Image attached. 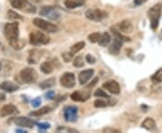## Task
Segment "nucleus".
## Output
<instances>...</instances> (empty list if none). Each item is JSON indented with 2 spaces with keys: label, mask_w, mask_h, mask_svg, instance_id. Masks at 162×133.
<instances>
[{
  "label": "nucleus",
  "mask_w": 162,
  "mask_h": 133,
  "mask_svg": "<svg viewBox=\"0 0 162 133\" xmlns=\"http://www.w3.org/2000/svg\"><path fill=\"white\" fill-rule=\"evenodd\" d=\"M4 34L9 41V43H13L18 40L19 35V24L17 22L7 23L4 26Z\"/></svg>",
  "instance_id": "nucleus-1"
},
{
  "label": "nucleus",
  "mask_w": 162,
  "mask_h": 133,
  "mask_svg": "<svg viewBox=\"0 0 162 133\" xmlns=\"http://www.w3.org/2000/svg\"><path fill=\"white\" fill-rule=\"evenodd\" d=\"M113 33L114 34V41L109 47V52L113 55H117L119 53V51L123 46V43L124 41H129L130 38L123 36L122 33H118L115 30H113Z\"/></svg>",
  "instance_id": "nucleus-2"
},
{
  "label": "nucleus",
  "mask_w": 162,
  "mask_h": 133,
  "mask_svg": "<svg viewBox=\"0 0 162 133\" xmlns=\"http://www.w3.org/2000/svg\"><path fill=\"white\" fill-rule=\"evenodd\" d=\"M161 13H162V4H157L149 10L148 16L151 21V27L152 30H156L158 28Z\"/></svg>",
  "instance_id": "nucleus-3"
},
{
  "label": "nucleus",
  "mask_w": 162,
  "mask_h": 133,
  "mask_svg": "<svg viewBox=\"0 0 162 133\" xmlns=\"http://www.w3.org/2000/svg\"><path fill=\"white\" fill-rule=\"evenodd\" d=\"M30 43L34 46L46 45L50 42V37L40 31H34L30 34Z\"/></svg>",
  "instance_id": "nucleus-4"
},
{
  "label": "nucleus",
  "mask_w": 162,
  "mask_h": 133,
  "mask_svg": "<svg viewBox=\"0 0 162 133\" xmlns=\"http://www.w3.org/2000/svg\"><path fill=\"white\" fill-rule=\"evenodd\" d=\"M33 23L36 27H38L39 29H41V30L46 32V33H57L59 31V28L57 25H55L48 21L41 19V18L34 19Z\"/></svg>",
  "instance_id": "nucleus-5"
},
{
  "label": "nucleus",
  "mask_w": 162,
  "mask_h": 133,
  "mask_svg": "<svg viewBox=\"0 0 162 133\" xmlns=\"http://www.w3.org/2000/svg\"><path fill=\"white\" fill-rule=\"evenodd\" d=\"M11 6L16 8L20 9L24 12L30 13V14H35L36 13V7L28 1V0H13L11 2Z\"/></svg>",
  "instance_id": "nucleus-6"
},
{
  "label": "nucleus",
  "mask_w": 162,
  "mask_h": 133,
  "mask_svg": "<svg viewBox=\"0 0 162 133\" xmlns=\"http://www.w3.org/2000/svg\"><path fill=\"white\" fill-rule=\"evenodd\" d=\"M20 78L24 83L33 84L35 83L38 78V74L35 69L32 68H25L20 72Z\"/></svg>",
  "instance_id": "nucleus-7"
},
{
  "label": "nucleus",
  "mask_w": 162,
  "mask_h": 133,
  "mask_svg": "<svg viewBox=\"0 0 162 133\" xmlns=\"http://www.w3.org/2000/svg\"><path fill=\"white\" fill-rule=\"evenodd\" d=\"M108 16V14L101 9H88L86 12V17L88 20L94 22H100L106 19Z\"/></svg>",
  "instance_id": "nucleus-8"
},
{
  "label": "nucleus",
  "mask_w": 162,
  "mask_h": 133,
  "mask_svg": "<svg viewBox=\"0 0 162 133\" xmlns=\"http://www.w3.org/2000/svg\"><path fill=\"white\" fill-rule=\"evenodd\" d=\"M40 14L41 16H46L47 18L52 21H57L61 17L60 12L57 9H55L53 6H48L41 7L40 11Z\"/></svg>",
  "instance_id": "nucleus-9"
},
{
  "label": "nucleus",
  "mask_w": 162,
  "mask_h": 133,
  "mask_svg": "<svg viewBox=\"0 0 162 133\" xmlns=\"http://www.w3.org/2000/svg\"><path fill=\"white\" fill-rule=\"evenodd\" d=\"M78 112H79L78 107L73 105L66 106L63 110L65 121L68 122H75L78 120Z\"/></svg>",
  "instance_id": "nucleus-10"
},
{
  "label": "nucleus",
  "mask_w": 162,
  "mask_h": 133,
  "mask_svg": "<svg viewBox=\"0 0 162 133\" xmlns=\"http://www.w3.org/2000/svg\"><path fill=\"white\" fill-rule=\"evenodd\" d=\"M60 82H61V85L63 87H66V88L74 87L75 85H76L75 75L73 73H70V72H66L61 77Z\"/></svg>",
  "instance_id": "nucleus-11"
},
{
  "label": "nucleus",
  "mask_w": 162,
  "mask_h": 133,
  "mask_svg": "<svg viewBox=\"0 0 162 133\" xmlns=\"http://www.w3.org/2000/svg\"><path fill=\"white\" fill-rule=\"evenodd\" d=\"M13 122L16 123V125L24 128H29V129H33L34 125H36V122L30 119V118H26V117H16L13 120Z\"/></svg>",
  "instance_id": "nucleus-12"
},
{
  "label": "nucleus",
  "mask_w": 162,
  "mask_h": 133,
  "mask_svg": "<svg viewBox=\"0 0 162 133\" xmlns=\"http://www.w3.org/2000/svg\"><path fill=\"white\" fill-rule=\"evenodd\" d=\"M103 87L106 89L108 92H110L113 95H119L120 91H121V88L119 84L117 83L115 80H109L106 81V83L103 84Z\"/></svg>",
  "instance_id": "nucleus-13"
},
{
  "label": "nucleus",
  "mask_w": 162,
  "mask_h": 133,
  "mask_svg": "<svg viewBox=\"0 0 162 133\" xmlns=\"http://www.w3.org/2000/svg\"><path fill=\"white\" fill-rule=\"evenodd\" d=\"M0 89L7 93H13L19 89V85L12 81H4L0 84Z\"/></svg>",
  "instance_id": "nucleus-14"
},
{
  "label": "nucleus",
  "mask_w": 162,
  "mask_h": 133,
  "mask_svg": "<svg viewBox=\"0 0 162 133\" xmlns=\"http://www.w3.org/2000/svg\"><path fill=\"white\" fill-rule=\"evenodd\" d=\"M18 113L17 108L13 105H6L0 109V117L4 118L9 115H14Z\"/></svg>",
  "instance_id": "nucleus-15"
},
{
  "label": "nucleus",
  "mask_w": 162,
  "mask_h": 133,
  "mask_svg": "<svg viewBox=\"0 0 162 133\" xmlns=\"http://www.w3.org/2000/svg\"><path fill=\"white\" fill-rule=\"evenodd\" d=\"M94 75V69H86L79 73V82L80 85H86Z\"/></svg>",
  "instance_id": "nucleus-16"
},
{
  "label": "nucleus",
  "mask_w": 162,
  "mask_h": 133,
  "mask_svg": "<svg viewBox=\"0 0 162 133\" xmlns=\"http://www.w3.org/2000/svg\"><path fill=\"white\" fill-rule=\"evenodd\" d=\"M42 50H30V53H29V57H28V62L30 64H37L38 61L40 60L41 57L42 56Z\"/></svg>",
  "instance_id": "nucleus-17"
},
{
  "label": "nucleus",
  "mask_w": 162,
  "mask_h": 133,
  "mask_svg": "<svg viewBox=\"0 0 162 133\" xmlns=\"http://www.w3.org/2000/svg\"><path fill=\"white\" fill-rule=\"evenodd\" d=\"M90 94L89 93H82V92H79V91H75L74 93H72L70 95V98L74 101V102H85L86 101L88 98H89Z\"/></svg>",
  "instance_id": "nucleus-18"
},
{
  "label": "nucleus",
  "mask_w": 162,
  "mask_h": 133,
  "mask_svg": "<svg viewBox=\"0 0 162 133\" xmlns=\"http://www.w3.org/2000/svg\"><path fill=\"white\" fill-rule=\"evenodd\" d=\"M119 30L123 33H131L133 31V26L128 20H124L119 23Z\"/></svg>",
  "instance_id": "nucleus-19"
},
{
  "label": "nucleus",
  "mask_w": 162,
  "mask_h": 133,
  "mask_svg": "<svg viewBox=\"0 0 162 133\" xmlns=\"http://www.w3.org/2000/svg\"><path fill=\"white\" fill-rule=\"evenodd\" d=\"M141 127L147 130H154L156 129V122L151 118H146L141 123Z\"/></svg>",
  "instance_id": "nucleus-20"
},
{
  "label": "nucleus",
  "mask_w": 162,
  "mask_h": 133,
  "mask_svg": "<svg viewBox=\"0 0 162 133\" xmlns=\"http://www.w3.org/2000/svg\"><path fill=\"white\" fill-rule=\"evenodd\" d=\"M65 6L68 9H74L84 5V1H79V0H65Z\"/></svg>",
  "instance_id": "nucleus-21"
},
{
  "label": "nucleus",
  "mask_w": 162,
  "mask_h": 133,
  "mask_svg": "<svg viewBox=\"0 0 162 133\" xmlns=\"http://www.w3.org/2000/svg\"><path fill=\"white\" fill-rule=\"evenodd\" d=\"M41 71L44 74H51L54 69V65L51 61H45L41 65Z\"/></svg>",
  "instance_id": "nucleus-22"
},
{
  "label": "nucleus",
  "mask_w": 162,
  "mask_h": 133,
  "mask_svg": "<svg viewBox=\"0 0 162 133\" xmlns=\"http://www.w3.org/2000/svg\"><path fill=\"white\" fill-rule=\"evenodd\" d=\"M110 41H111L110 34L106 32L103 34H101V36L99 38V41H98V44L100 46H102V47H106L110 43Z\"/></svg>",
  "instance_id": "nucleus-23"
},
{
  "label": "nucleus",
  "mask_w": 162,
  "mask_h": 133,
  "mask_svg": "<svg viewBox=\"0 0 162 133\" xmlns=\"http://www.w3.org/2000/svg\"><path fill=\"white\" fill-rule=\"evenodd\" d=\"M56 84V79L54 78H48L46 80L42 81L39 86L41 88V89H49V88H51L52 86H54Z\"/></svg>",
  "instance_id": "nucleus-24"
},
{
  "label": "nucleus",
  "mask_w": 162,
  "mask_h": 133,
  "mask_svg": "<svg viewBox=\"0 0 162 133\" xmlns=\"http://www.w3.org/2000/svg\"><path fill=\"white\" fill-rule=\"evenodd\" d=\"M51 110V107H49V106H44V107H42V108L37 110V111H34V112H31L30 115H31V116H35V117H41V116H42V115H45V114H47L48 112H50Z\"/></svg>",
  "instance_id": "nucleus-25"
},
{
  "label": "nucleus",
  "mask_w": 162,
  "mask_h": 133,
  "mask_svg": "<svg viewBox=\"0 0 162 133\" xmlns=\"http://www.w3.org/2000/svg\"><path fill=\"white\" fill-rule=\"evenodd\" d=\"M85 46H86L85 41H79V42H78V43H75L74 45L71 46V48H70V52H71L72 54H76V53H78L79 51H80Z\"/></svg>",
  "instance_id": "nucleus-26"
},
{
  "label": "nucleus",
  "mask_w": 162,
  "mask_h": 133,
  "mask_svg": "<svg viewBox=\"0 0 162 133\" xmlns=\"http://www.w3.org/2000/svg\"><path fill=\"white\" fill-rule=\"evenodd\" d=\"M151 81L155 84H159L162 82V68L158 69L151 77Z\"/></svg>",
  "instance_id": "nucleus-27"
},
{
  "label": "nucleus",
  "mask_w": 162,
  "mask_h": 133,
  "mask_svg": "<svg viewBox=\"0 0 162 133\" xmlns=\"http://www.w3.org/2000/svg\"><path fill=\"white\" fill-rule=\"evenodd\" d=\"M7 18L10 20H23V16H21L20 14L13 10H9L7 12Z\"/></svg>",
  "instance_id": "nucleus-28"
},
{
  "label": "nucleus",
  "mask_w": 162,
  "mask_h": 133,
  "mask_svg": "<svg viewBox=\"0 0 162 133\" xmlns=\"http://www.w3.org/2000/svg\"><path fill=\"white\" fill-rule=\"evenodd\" d=\"M85 65L84 60H83V56L79 55L75 58V60H73V66L75 68H83Z\"/></svg>",
  "instance_id": "nucleus-29"
},
{
  "label": "nucleus",
  "mask_w": 162,
  "mask_h": 133,
  "mask_svg": "<svg viewBox=\"0 0 162 133\" xmlns=\"http://www.w3.org/2000/svg\"><path fill=\"white\" fill-rule=\"evenodd\" d=\"M109 102H106V101H104V100H96L95 102H94V105L96 108H104V107H106L109 105Z\"/></svg>",
  "instance_id": "nucleus-30"
},
{
  "label": "nucleus",
  "mask_w": 162,
  "mask_h": 133,
  "mask_svg": "<svg viewBox=\"0 0 162 133\" xmlns=\"http://www.w3.org/2000/svg\"><path fill=\"white\" fill-rule=\"evenodd\" d=\"M100 36H101V33H93L88 35V41H89L90 42H92V43L98 42Z\"/></svg>",
  "instance_id": "nucleus-31"
},
{
  "label": "nucleus",
  "mask_w": 162,
  "mask_h": 133,
  "mask_svg": "<svg viewBox=\"0 0 162 133\" xmlns=\"http://www.w3.org/2000/svg\"><path fill=\"white\" fill-rule=\"evenodd\" d=\"M94 95L96 97H100V98H106V99H109L110 98V95H108L104 90L103 89H97L95 93H94Z\"/></svg>",
  "instance_id": "nucleus-32"
},
{
  "label": "nucleus",
  "mask_w": 162,
  "mask_h": 133,
  "mask_svg": "<svg viewBox=\"0 0 162 133\" xmlns=\"http://www.w3.org/2000/svg\"><path fill=\"white\" fill-rule=\"evenodd\" d=\"M73 56H74V54H72L70 51L69 52H64V53H62V58H63V60L65 62H69L72 60Z\"/></svg>",
  "instance_id": "nucleus-33"
},
{
  "label": "nucleus",
  "mask_w": 162,
  "mask_h": 133,
  "mask_svg": "<svg viewBox=\"0 0 162 133\" xmlns=\"http://www.w3.org/2000/svg\"><path fill=\"white\" fill-rule=\"evenodd\" d=\"M36 125L38 126V128H39L41 130H46V129H48L51 127L50 123H47V122H40V123L37 122Z\"/></svg>",
  "instance_id": "nucleus-34"
},
{
  "label": "nucleus",
  "mask_w": 162,
  "mask_h": 133,
  "mask_svg": "<svg viewBox=\"0 0 162 133\" xmlns=\"http://www.w3.org/2000/svg\"><path fill=\"white\" fill-rule=\"evenodd\" d=\"M41 103V97H36V98H34V99L32 101V106L34 107V108L39 107Z\"/></svg>",
  "instance_id": "nucleus-35"
},
{
  "label": "nucleus",
  "mask_w": 162,
  "mask_h": 133,
  "mask_svg": "<svg viewBox=\"0 0 162 133\" xmlns=\"http://www.w3.org/2000/svg\"><path fill=\"white\" fill-rule=\"evenodd\" d=\"M86 60L89 64H95L96 63V58L94 56H92L91 54H87L86 56Z\"/></svg>",
  "instance_id": "nucleus-36"
},
{
  "label": "nucleus",
  "mask_w": 162,
  "mask_h": 133,
  "mask_svg": "<svg viewBox=\"0 0 162 133\" xmlns=\"http://www.w3.org/2000/svg\"><path fill=\"white\" fill-rule=\"evenodd\" d=\"M45 96H46V99H48V100H53L54 98H55V93L53 92V91H49L46 95H45Z\"/></svg>",
  "instance_id": "nucleus-37"
},
{
  "label": "nucleus",
  "mask_w": 162,
  "mask_h": 133,
  "mask_svg": "<svg viewBox=\"0 0 162 133\" xmlns=\"http://www.w3.org/2000/svg\"><path fill=\"white\" fill-rule=\"evenodd\" d=\"M147 0H133V5L135 6H141L142 4H144Z\"/></svg>",
  "instance_id": "nucleus-38"
},
{
  "label": "nucleus",
  "mask_w": 162,
  "mask_h": 133,
  "mask_svg": "<svg viewBox=\"0 0 162 133\" xmlns=\"http://www.w3.org/2000/svg\"><path fill=\"white\" fill-rule=\"evenodd\" d=\"M104 131H106V132H114V133H119V132H121V131L118 130V129H111V128H106V129H104Z\"/></svg>",
  "instance_id": "nucleus-39"
},
{
  "label": "nucleus",
  "mask_w": 162,
  "mask_h": 133,
  "mask_svg": "<svg viewBox=\"0 0 162 133\" xmlns=\"http://www.w3.org/2000/svg\"><path fill=\"white\" fill-rule=\"evenodd\" d=\"M0 99H1L2 101H4V100L6 99V96H5L4 94H1V93H0Z\"/></svg>",
  "instance_id": "nucleus-40"
},
{
  "label": "nucleus",
  "mask_w": 162,
  "mask_h": 133,
  "mask_svg": "<svg viewBox=\"0 0 162 133\" xmlns=\"http://www.w3.org/2000/svg\"><path fill=\"white\" fill-rule=\"evenodd\" d=\"M16 132H21V133H25V132H26L25 130H24V129H16Z\"/></svg>",
  "instance_id": "nucleus-41"
},
{
  "label": "nucleus",
  "mask_w": 162,
  "mask_h": 133,
  "mask_svg": "<svg viewBox=\"0 0 162 133\" xmlns=\"http://www.w3.org/2000/svg\"><path fill=\"white\" fill-rule=\"evenodd\" d=\"M31 1L34 2V3H35V4H39V3H41V0H31Z\"/></svg>",
  "instance_id": "nucleus-42"
},
{
  "label": "nucleus",
  "mask_w": 162,
  "mask_h": 133,
  "mask_svg": "<svg viewBox=\"0 0 162 133\" xmlns=\"http://www.w3.org/2000/svg\"><path fill=\"white\" fill-rule=\"evenodd\" d=\"M1 68H2V64H1V62H0V70H1Z\"/></svg>",
  "instance_id": "nucleus-43"
},
{
  "label": "nucleus",
  "mask_w": 162,
  "mask_h": 133,
  "mask_svg": "<svg viewBox=\"0 0 162 133\" xmlns=\"http://www.w3.org/2000/svg\"><path fill=\"white\" fill-rule=\"evenodd\" d=\"M79 1H84V0H79Z\"/></svg>",
  "instance_id": "nucleus-44"
}]
</instances>
